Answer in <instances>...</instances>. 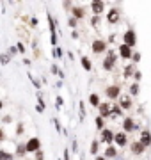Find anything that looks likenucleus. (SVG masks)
<instances>
[{
  "instance_id": "obj_50",
  "label": "nucleus",
  "mask_w": 151,
  "mask_h": 160,
  "mask_svg": "<svg viewBox=\"0 0 151 160\" xmlns=\"http://www.w3.org/2000/svg\"><path fill=\"white\" fill-rule=\"evenodd\" d=\"M2 121H4V123H11V116H4V119Z\"/></svg>"
},
{
  "instance_id": "obj_43",
  "label": "nucleus",
  "mask_w": 151,
  "mask_h": 160,
  "mask_svg": "<svg viewBox=\"0 0 151 160\" xmlns=\"http://www.w3.org/2000/svg\"><path fill=\"white\" fill-rule=\"evenodd\" d=\"M23 134V123H18V126H16V135H21Z\"/></svg>"
},
{
  "instance_id": "obj_7",
  "label": "nucleus",
  "mask_w": 151,
  "mask_h": 160,
  "mask_svg": "<svg viewBox=\"0 0 151 160\" xmlns=\"http://www.w3.org/2000/svg\"><path fill=\"white\" fill-rule=\"evenodd\" d=\"M117 52H119V57H121V59L132 60V57H133V48H130L128 45L121 43V45H119V48H117Z\"/></svg>"
},
{
  "instance_id": "obj_19",
  "label": "nucleus",
  "mask_w": 151,
  "mask_h": 160,
  "mask_svg": "<svg viewBox=\"0 0 151 160\" xmlns=\"http://www.w3.org/2000/svg\"><path fill=\"white\" fill-rule=\"evenodd\" d=\"M80 64H82V68H84L85 71H91V69H93V62H91V59H89L87 55H82V57H80Z\"/></svg>"
},
{
  "instance_id": "obj_38",
  "label": "nucleus",
  "mask_w": 151,
  "mask_h": 160,
  "mask_svg": "<svg viewBox=\"0 0 151 160\" xmlns=\"http://www.w3.org/2000/svg\"><path fill=\"white\" fill-rule=\"evenodd\" d=\"M50 71H52L54 75H60V71H62V69H60V68H59L57 64H52V68H50Z\"/></svg>"
},
{
  "instance_id": "obj_21",
  "label": "nucleus",
  "mask_w": 151,
  "mask_h": 160,
  "mask_svg": "<svg viewBox=\"0 0 151 160\" xmlns=\"http://www.w3.org/2000/svg\"><path fill=\"white\" fill-rule=\"evenodd\" d=\"M135 64H128V66H125V69H123V77L125 78H130V77H133L135 75Z\"/></svg>"
},
{
  "instance_id": "obj_32",
  "label": "nucleus",
  "mask_w": 151,
  "mask_h": 160,
  "mask_svg": "<svg viewBox=\"0 0 151 160\" xmlns=\"http://www.w3.org/2000/svg\"><path fill=\"white\" fill-rule=\"evenodd\" d=\"M36 98H38V105L39 107H43V109H45V110H46V103H45V100H43V96H41V93H36Z\"/></svg>"
},
{
  "instance_id": "obj_42",
  "label": "nucleus",
  "mask_w": 151,
  "mask_h": 160,
  "mask_svg": "<svg viewBox=\"0 0 151 160\" xmlns=\"http://www.w3.org/2000/svg\"><path fill=\"white\" fill-rule=\"evenodd\" d=\"M140 78H142V73H140V71L137 69V71H135V75H133V80H135V82L139 84V82H140Z\"/></svg>"
},
{
  "instance_id": "obj_40",
  "label": "nucleus",
  "mask_w": 151,
  "mask_h": 160,
  "mask_svg": "<svg viewBox=\"0 0 151 160\" xmlns=\"http://www.w3.org/2000/svg\"><path fill=\"white\" fill-rule=\"evenodd\" d=\"M7 54H9V55H16V54H20V52H18V48H16V45H14V46H9Z\"/></svg>"
},
{
  "instance_id": "obj_37",
  "label": "nucleus",
  "mask_w": 151,
  "mask_h": 160,
  "mask_svg": "<svg viewBox=\"0 0 151 160\" xmlns=\"http://www.w3.org/2000/svg\"><path fill=\"white\" fill-rule=\"evenodd\" d=\"M71 153H78V140L71 139Z\"/></svg>"
},
{
  "instance_id": "obj_15",
  "label": "nucleus",
  "mask_w": 151,
  "mask_h": 160,
  "mask_svg": "<svg viewBox=\"0 0 151 160\" xmlns=\"http://www.w3.org/2000/svg\"><path fill=\"white\" fill-rule=\"evenodd\" d=\"M103 9H105V4H103V2H98V0L91 2V11H93V16H100V14L103 13Z\"/></svg>"
},
{
  "instance_id": "obj_20",
  "label": "nucleus",
  "mask_w": 151,
  "mask_h": 160,
  "mask_svg": "<svg viewBox=\"0 0 151 160\" xmlns=\"http://www.w3.org/2000/svg\"><path fill=\"white\" fill-rule=\"evenodd\" d=\"M100 142H101V140H98V139H94L93 142H91V149H89V153H91L94 158L100 155Z\"/></svg>"
},
{
  "instance_id": "obj_25",
  "label": "nucleus",
  "mask_w": 151,
  "mask_h": 160,
  "mask_svg": "<svg viewBox=\"0 0 151 160\" xmlns=\"http://www.w3.org/2000/svg\"><path fill=\"white\" fill-rule=\"evenodd\" d=\"M123 112H125V110H123L119 105H114L112 110H110V118H121V116H123Z\"/></svg>"
},
{
  "instance_id": "obj_30",
  "label": "nucleus",
  "mask_w": 151,
  "mask_h": 160,
  "mask_svg": "<svg viewBox=\"0 0 151 160\" xmlns=\"http://www.w3.org/2000/svg\"><path fill=\"white\" fill-rule=\"evenodd\" d=\"M13 158H14V155L7 153L5 149H2V151H0V160H13Z\"/></svg>"
},
{
  "instance_id": "obj_39",
  "label": "nucleus",
  "mask_w": 151,
  "mask_h": 160,
  "mask_svg": "<svg viewBox=\"0 0 151 160\" xmlns=\"http://www.w3.org/2000/svg\"><path fill=\"white\" fill-rule=\"evenodd\" d=\"M16 48H18V52L20 54H25V52H27V48H25V45H23V43H16Z\"/></svg>"
},
{
  "instance_id": "obj_33",
  "label": "nucleus",
  "mask_w": 151,
  "mask_h": 160,
  "mask_svg": "<svg viewBox=\"0 0 151 160\" xmlns=\"http://www.w3.org/2000/svg\"><path fill=\"white\" fill-rule=\"evenodd\" d=\"M52 123H54V126H55L57 134H62V132H64V128L60 126V123H59V119H55V118H54V119H52Z\"/></svg>"
},
{
  "instance_id": "obj_35",
  "label": "nucleus",
  "mask_w": 151,
  "mask_h": 160,
  "mask_svg": "<svg viewBox=\"0 0 151 160\" xmlns=\"http://www.w3.org/2000/svg\"><path fill=\"white\" fill-rule=\"evenodd\" d=\"M140 57H142V55H140V52H133V57H132V64H135V66H137V62L140 60Z\"/></svg>"
},
{
  "instance_id": "obj_5",
  "label": "nucleus",
  "mask_w": 151,
  "mask_h": 160,
  "mask_svg": "<svg viewBox=\"0 0 151 160\" xmlns=\"http://www.w3.org/2000/svg\"><path fill=\"white\" fill-rule=\"evenodd\" d=\"M27 144V153H38V151H41V140H39V137H30V139L25 142Z\"/></svg>"
},
{
  "instance_id": "obj_3",
  "label": "nucleus",
  "mask_w": 151,
  "mask_h": 160,
  "mask_svg": "<svg viewBox=\"0 0 151 160\" xmlns=\"http://www.w3.org/2000/svg\"><path fill=\"white\" fill-rule=\"evenodd\" d=\"M91 52L93 54H96V55H100V54H107L109 50H107V41L103 39H94L93 43H91Z\"/></svg>"
},
{
  "instance_id": "obj_45",
  "label": "nucleus",
  "mask_w": 151,
  "mask_h": 160,
  "mask_svg": "<svg viewBox=\"0 0 151 160\" xmlns=\"http://www.w3.org/2000/svg\"><path fill=\"white\" fill-rule=\"evenodd\" d=\"M62 160H71V157H69V149H68V148H64V157H62Z\"/></svg>"
},
{
  "instance_id": "obj_24",
  "label": "nucleus",
  "mask_w": 151,
  "mask_h": 160,
  "mask_svg": "<svg viewBox=\"0 0 151 160\" xmlns=\"http://www.w3.org/2000/svg\"><path fill=\"white\" fill-rule=\"evenodd\" d=\"M139 93H140V85H139L137 82H133L132 85L128 87V94H130V96H137Z\"/></svg>"
},
{
  "instance_id": "obj_14",
  "label": "nucleus",
  "mask_w": 151,
  "mask_h": 160,
  "mask_svg": "<svg viewBox=\"0 0 151 160\" xmlns=\"http://www.w3.org/2000/svg\"><path fill=\"white\" fill-rule=\"evenodd\" d=\"M132 96L130 94H123L121 98H119V107L123 109V110H128V109H132Z\"/></svg>"
},
{
  "instance_id": "obj_29",
  "label": "nucleus",
  "mask_w": 151,
  "mask_h": 160,
  "mask_svg": "<svg viewBox=\"0 0 151 160\" xmlns=\"http://www.w3.org/2000/svg\"><path fill=\"white\" fill-rule=\"evenodd\" d=\"M52 55H54V59H60V57L64 55V52H62V48H60V46H55V48L52 50Z\"/></svg>"
},
{
  "instance_id": "obj_1",
  "label": "nucleus",
  "mask_w": 151,
  "mask_h": 160,
  "mask_svg": "<svg viewBox=\"0 0 151 160\" xmlns=\"http://www.w3.org/2000/svg\"><path fill=\"white\" fill-rule=\"evenodd\" d=\"M116 60H117L116 52H114V50H109V52L105 54V59H103V62H101L103 69H105V71H112L114 68H116Z\"/></svg>"
},
{
  "instance_id": "obj_41",
  "label": "nucleus",
  "mask_w": 151,
  "mask_h": 160,
  "mask_svg": "<svg viewBox=\"0 0 151 160\" xmlns=\"http://www.w3.org/2000/svg\"><path fill=\"white\" fill-rule=\"evenodd\" d=\"M34 158H36V160H45V151H43V149L38 151V153L34 155Z\"/></svg>"
},
{
  "instance_id": "obj_51",
  "label": "nucleus",
  "mask_w": 151,
  "mask_h": 160,
  "mask_svg": "<svg viewBox=\"0 0 151 160\" xmlns=\"http://www.w3.org/2000/svg\"><path fill=\"white\" fill-rule=\"evenodd\" d=\"M68 59H69V60H73V59H75V55H73V52H68Z\"/></svg>"
},
{
  "instance_id": "obj_13",
  "label": "nucleus",
  "mask_w": 151,
  "mask_h": 160,
  "mask_svg": "<svg viewBox=\"0 0 151 160\" xmlns=\"http://www.w3.org/2000/svg\"><path fill=\"white\" fill-rule=\"evenodd\" d=\"M98 110H100V116L105 119V118H110V110H112V107H110V103L101 101V105L98 107Z\"/></svg>"
},
{
  "instance_id": "obj_48",
  "label": "nucleus",
  "mask_w": 151,
  "mask_h": 160,
  "mask_svg": "<svg viewBox=\"0 0 151 160\" xmlns=\"http://www.w3.org/2000/svg\"><path fill=\"white\" fill-rule=\"evenodd\" d=\"M114 41H116V34H110L109 36V43H114Z\"/></svg>"
},
{
  "instance_id": "obj_26",
  "label": "nucleus",
  "mask_w": 151,
  "mask_h": 160,
  "mask_svg": "<svg viewBox=\"0 0 151 160\" xmlns=\"http://www.w3.org/2000/svg\"><path fill=\"white\" fill-rule=\"evenodd\" d=\"M78 119H80V123L85 119V105H84V101H78Z\"/></svg>"
},
{
  "instance_id": "obj_12",
  "label": "nucleus",
  "mask_w": 151,
  "mask_h": 160,
  "mask_svg": "<svg viewBox=\"0 0 151 160\" xmlns=\"http://www.w3.org/2000/svg\"><path fill=\"white\" fill-rule=\"evenodd\" d=\"M114 144H116V146H119V148H125V146L128 144V134H125V132H117V134H116V140H114Z\"/></svg>"
},
{
  "instance_id": "obj_6",
  "label": "nucleus",
  "mask_w": 151,
  "mask_h": 160,
  "mask_svg": "<svg viewBox=\"0 0 151 160\" xmlns=\"http://www.w3.org/2000/svg\"><path fill=\"white\" fill-rule=\"evenodd\" d=\"M123 43H125V45H128L130 48H133V46L137 45V34H135V30H133V29H128V30L123 34Z\"/></svg>"
},
{
  "instance_id": "obj_18",
  "label": "nucleus",
  "mask_w": 151,
  "mask_h": 160,
  "mask_svg": "<svg viewBox=\"0 0 151 160\" xmlns=\"http://www.w3.org/2000/svg\"><path fill=\"white\" fill-rule=\"evenodd\" d=\"M89 105H91V107H94V109H98V107L101 105V101H100V94H98V93H91V94H89Z\"/></svg>"
},
{
  "instance_id": "obj_47",
  "label": "nucleus",
  "mask_w": 151,
  "mask_h": 160,
  "mask_svg": "<svg viewBox=\"0 0 151 160\" xmlns=\"http://www.w3.org/2000/svg\"><path fill=\"white\" fill-rule=\"evenodd\" d=\"M71 39H78V32L76 30H71Z\"/></svg>"
},
{
  "instance_id": "obj_27",
  "label": "nucleus",
  "mask_w": 151,
  "mask_h": 160,
  "mask_svg": "<svg viewBox=\"0 0 151 160\" xmlns=\"http://www.w3.org/2000/svg\"><path fill=\"white\" fill-rule=\"evenodd\" d=\"M27 155V144H21L20 142L16 146V157H25Z\"/></svg>"
},
{
  "instance_id": "obj_36",
  "label": "nucleus",
  "mask_w": 151,
  "mask_h": 160,
  "mask_svg": "<svg viewBox=\"0 0 151 160\" xmlns=\"http://www.w3.org/2000/svg\"><path fill=\"white\" fill-rule=\"evenodd\" d=\"M62 105H64V100H62V96H59V94H57V98H55V109L59 110Z\"/></svg>"
},
{
  "instance_id": "obj_11",
  "label": "nucleus",
  "mask_w": 151,
  "mask_h": 160,
  "mask_svg": "<svg viewBox=\"0 0 151 160\" xmlns=\"http://www.w3.org/2000/svg\"><path fill=\"white\" fill-rule=\"evenodd\" d=\"M130 151H132L133 155H142L146 151V146L140 140H133V142H130Z\"/></svg>"
},
{
  "instance_id": "obj_44",
  "label": "nucleus",
  "mask_w": 151,
  "mask_h": 160,
  "mask_svg": "<svg viewBox=\"0 0 151 160\" xmlns=\"http://www.w3.org/2000/svg\"><path fill=\"white\" fill-rule=\"evenodd\" d=\"M98 23H100V16H93V18H91V25H93V27H96Z\"/></svg>"
},
{
  "instance_id": "obj_46",
  "label": "nucleus",
  "mask_w": 151,
  "mask_h": 160,
  "mask_svg": "<svg viewBox=\"0 0 151 160\" xmlns=\"http://www.w3.org/2000/svg\"><path fill=\"white\" fill-rule=\"evenodd\" d=\"M38 18H36V16H32V18H30V27H38Z\"/></svg>"
},
{
  "instance_id": "obj_34",
  "label": "nucleus",
  "mask_w": 151,
  "mask_h": 160,
  "mask_svg": "<svg viewBox=\"0 0 151 160\" xmlns=\"http://www.w3.org/2000/svg\"><path fill=\"white\" fill-rule=\"evenodd\" d=\"M0 60H2V64H4V66H7V64H9V60H11V55H9V54H2V55H0Z\"/></svg>"
},
{
  "instance_id": "obj_8",
  "label": "nucleus",
  "mask_w": 151,
  "mask_h": 160,
  "mask_svg": "<svg viewBox=\"0 0 151 160\" xmlns=\"http://www.w3.org/2000/svg\"><path fill=\"white\" fill-rule=\"evenodd\" d=\"M133 130H139V125L135 123L133 118H125L123 119V132L125 134H132Z\"/></svg>"
},
{
  "instance_id": "obj_17",
  "label": "nucleus",
  "mask_w": 151,
  "mask_h": 160,
  "mask_svg": "<svg viewBox=\"0 0 151 160\" xmlns=\"http://www.w3.org/2000/svg\"><path fill=\"white\" fill-rule=\"evenodd\" d=\"M139 140H140L146 148H149V146H151V132L144 128V130L140 132V137H139Z\"/></svg>"
},
{
  "instance_id": "obj_49",
  "label": "nucleus",
  "mask_w": 151,
  "mask_h": 160,
  "mask_svg": "<svg viewBox=\"0 0 151 160\" xmlns=\"http://www.w3.org/2000/svg\"><path fill=\"white\" fill-rule=\"evenodd\" d=\"M23 64H25V66H30V59H27V57H23Z\"/></svg>"
},
{
  "instance_id": "obj_9",
  "label": "nucleus",
  "mask_w": 151,
  "mask_h": 160,
  "mask_svg": "<svg viewBox=\"0 0 151 160\" xmlns=\"http://www.w3.org/2000/svg\"><path fill=\"white\" fill-rule=\"evenodd\" d=\"M100 135H101V139H100L101 142H105V144H109V146H114V140H116V134H114L110 128H105V130H103V132H101Z\"/></svg>"
},
{
  "instance_id": "obj_10",
  "label": "nucleus",
  "mask_w": 151,
  "mask_h": 160,
  "mask_svg": "<svg viewBox=\"0 0 151 160\" xmlns=\"http://www.w3.org/2000/svg\"><path fill=\"white\" fill-rule=\"evenodd\" d=\"M119 16H121V11L117 9V7H112V9H109V13H107V23H117L119 21Z\"/></svg>"
},
{
  "instance_id": "obj_2",
  "label": "nucleus",
  "mask_w": 151,
  "mask_h": 160,
  "mask_svg": "<svg viewBox=\"0 0 151 160\" xmlns=\"http://www.w3.org/2000/svg\"><path fill=\"white\" fill-rule=\"evenodd\" d=\"M46 20H48V27H50V43H52V46L55 48V46H59L57 45V32H55V23L57 21L54 20V16L46 11Z\"/></svg>"
},
{
  "instance_id": "obj_53",
  "label": "nucleus",
  "mask_w": 151,
  "mask_h": 160,
  "mask_svg": "<svg viewBox=\"0 0 151 160\" xmlns=\"http://www.w3.org/2000/svg\"><path fill=\"white\" fill-rule=\"evenodd\" d=\"M80 160H84V158H80Z\"/></svg>"
},
{
  "instance_id": "obj_52",
  "label": "nucleus",
  "mask_w": 151,
  "mask_h": 160,
  "mask_svg": "<svg viewBox=\"0 0 151 160\" xmlns=\"http://www.w3.org/2000/svg\"><path fill=\"white\" fill-rule=\"evenodd\" d=\"M94 160H109V158H105V157H103V155H98V157H96Z\"/></svg>"
},
{
  "instance_id": "obj_28",
  "label": "nucleus",
  "mask_w": 151,
  "mask_h": 160,
  "mask_svg": "<svg viewBox=\"0 0 151 160\" xmlns=\"http://www.w3.org/2000/svg\"><path fill=\"white\" fill-rule=\"evenodd\" d=\"M68 27H69L71 30H76V27H78V20L73 18V16H69V18H68Z\"/></svg>"
},
{
  "instance_id": "obj_4",
  "label": "nucleus",
  "mask_w": 151,
  "mask_h": 160,
  "mask_svg": "<svg viewBox=\"0 0 151 160\" xmlns=\"http://www.w3.org/2000/svg\"><path fill=\"white\" fill-rule=\"evenodd\" d=\"M105 96L109 98V100H119L123 94H121V87L117 85V84H112V85H109V87H105Z\"/></svg>"
},
{
  "instance_id": "obj_31",
  "label": "nucleus",
  "mask_w": 151,
  "mask_h": 160,
  "mask_svg": "<svg viewBox=\"0 0 151 160\" xmlns=\"http://www.w3.org/2000/svg\"><path fill=\"white\" fill-rule=\"evenodd\" d=\"M29 80H30V82H32V85H34V87H36V89H41V82H39L38 78H34V77H32V75H30V73H29Z\"/></svg>"
},
{
  "instance_id": "obj_54",
  "label": "nucleus",
  "mask_w": 151,
  "mask_h": 160,
  "mask_svg": "<svg viewBox=\"0 0 151 160\" xmlns=\"http://www.w3.org/2000/svg\"><path fill=\"white\" fill-rule=\"evenodd\" d=\"M57 160H60V158H57Z\"/></svg>"
},
{
  "instance_id": "obj_23",
  "label": "nucleus",
  "mask_w": 151,
  "mask_h": 160,
  "mask_svg": "<svg viewBox=\"0 0 151 160\" xmlns=\"http://www.w3.org/2000/svg\"><path fill=\"white\" fill-rule=\"evenodd\" d=\"M94 125H96V130L101 134L103 130H105V119L101 118V116H96V119H94Z\"/></svg>"
},
{
  "instance_id": "obj_22",
  "label": "nucleus",
  "mask_w": 151,
  "mask_h": 160,
  "mask_svg": "<svg viewBox=\"0 0 151 160\" xmlns=\"http://www.w3.org/2000/svg\"><path fill=\"white\" fill-rule=\"evenodd\" d=\"M103 157H105V158H116V157H117V148H116V146H107Z\"/></svg>"
},
{
  "instance_id": "obj_16",
  "label": "nucleus",
  "mask_w": 151,
  "mask_h": 160,
  "mask_svg": "<svg viewBox=\"0 0 151 160\" xmlns=\"http://www.w3.org/2000/svg\"><path fill=\"white\" fill-rule=\"evenodd\" d=\"M71 16L76 18V20L85 18V9H84V7H80V5H73V7H71Z\"/></svg>"
}]
</instances>
